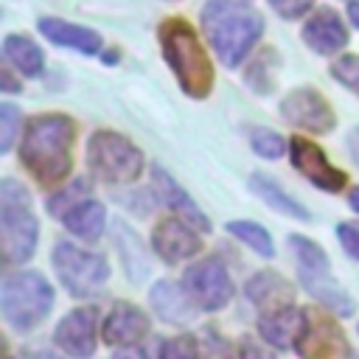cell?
<instances>
[{
    "mask_svg": "<svg viewBox=\"0 0 359 359\" xmlns=\"http://www.w3.org/2000/svg\"><path fill=\"white\" fill-rule=\"evenodd\" d=\"M76 123L67 115L48 112L25 123L20 160L39 185H59L73 168Z\"/></svg>",
    "mask_w": 359,
    "mask_h": 359,
    "instance_id": "1",
    "label": "cell"
},
{
    "mask_svg": "<svg viewBox=\"0 0 359 359\" xmlns=\"http://www.w3.org/2000/svg\"><path fill=\"white\" fill-rule=\"evenodd\" d=\"M20 129V109L14 104H0V151H11Z\"/></svg>",
    "mask_w": 359,
    "mask_h": 359,
    "instance_id": "29",
    "label": "cell"
},
{
    "mask_svg": "<svg viewBox=\"0 0 359 359\" xmlns=\"http://www.w3.org/2000/svg\"><path fill=\"white\" fill-rule=\"evenodd\" d=\"M238 351H241V353H238L241 359H272V356H269L261 345H255L250 337H244V339H241V348H238Z\"/></svg>",
    "mask_w": 359,
    "mask_h": 359,
    "instance_id": "34",
    "label": "cell"
},
{
    "mask_svg": "<svg viewBox=\"0 0 359 359\" xmlns=\"http://www.w3.org/2000/svg\"><path fill=\"white\" fill-rule=\"evenodd\" d=\"M227 233L236 236L238 241H244L247 247H252L258 255L264 258H272L275 255V247H272V236L266 233V227H261L258 222H227Z\"/></svg>",
    "mask_w": 359,
    "mask_h": 359,
    "instance_id": "25",
    "label": "cell"
},
{
    "mask_svg": "<svg viewBox=\"0 0 359 359\" xmlns=\"http://www.w3.org/2000/svg\"><path fill=\"white\" fill-rule=\"evenodd\" d=\"M348 205H351V208L359 213V188H353V191L348 194Z\"/></svg>",
    "mask_w": 359,
    "mask_h": 359,
    "instance_id": "38",
    "label": "cell"
},
{
    "mask_svg": "<svg viewBox=\"0 0 359 359\" xmlns=\"http://www.w3.org/2000/svg\"><path fill=\"white\" fill-rule=\"evenodd\" d=\"M149 334V317L132 303H115L104 317L101 337L112 348H132Z\"/></svg>",
    "mask_w": 359,
    "mask_h": 359,
    "instance_id": "15",
    "label": "cell"
},
{
    "mask_svg": "<svg viewBox=\"0 0 359 359\" xmlns=\"http://www.w3.org/2000/svg\"><path fill=\"white\" fill-rule=\"evenodd\" d=\"M303 39L317 53H337L348 45V28L334 8H317L303 25Z\"/></svg>",
    "mask_w": 359,
    "mask_h": 359,
    "instance_id": "16",
    "label": "cell"
},
{
    "mask_svg": "<svg viewBox=\"0 0 359 359\" xmlns=\"http://www.w3.org/2000/svg\"><path fill=\"white\" fill-rule=\"evenodd\" d=\"M348 149H351V154H353V160L359 163V126L348 135Z\"/></svg>",
    "mask_w": 359,
    "mask_h": 359,
    "instance_id": "36",
    "label": "cell"
},
{
    "mask_svg": "<svg viewBox=\"0 0 359 359\" xmlns=\"http://www.w3.org/2000/svg\"><path fill=\"white\" fill-rule=\"evenodd\" d=\"M39 31L53 45L73 48L79 53H98V48H101V36L95 31H90L84 25H76V22L56 20V17H42L39 20Z\"/></svg>",
    "mask_w": 359,
    "mask_h": 359,
    "instance_id": "21",
    "label": "cell"
},
{
    "mask_svg": "<svg viewBox=\"0 0 359 359\" xmlns=\"http://www.w3.org/2000/svg\"><path fill=\"white\" fill-rule=\"evenodd\" d=\"M50 306H53V289L45 280V275L34 269H22L3 278L0 309H3V320L14 331H31L34 325H39L48 317Z\"/></svg>",
    "mask_w": 359,
    "mask_h": 359,
    "instance_id": "5",
    "label": "cell"
},
{
    "mask_svg": "<svg viewBox=\"0 0 359 359\" xmlns=\"http://www.w3.org/2000/svg\"><path fill=\"white\" fill-rule=\"evenodd\" d=\"M87 165L104 182H132L143 171V154L129 137L101 129L87 140Z\"/></svg>",
    "mask_w": 359,
    "mask_h": 359,
    "instance_id": "7",
    "label": "cell"
},
{
    "mask_svg": "<svg viewBox=\"0 0 359 359\" xmlns=\"http://www.w3.org/2000/svg\"><path fill=\"white\" fill-rule=\"evenodd\" d=\"M306 328V309H297L294 303L286 306V309H278V311H269L258 320V331L264 337V342L286 351V348H294L300 334Z\"/></svg>",
    "mask_w": 359,
    "mask_h": 359,
    "instance_id": "17",
    "label": "cell"
},
{
    "mask_svg": "<svg viewBox=\"0 0 359 359\" xmlns=\"http://www.w3.org/2000/svg\"><path fill=\"white\" fill-rule=\"evenodd\" d=\"M331 76L342 87H348V90H353L359 95V56H339L331 65Z\"/></svg>",
    "mask_w": 359,
    "mask_h": 359,
    "instance_id": "30",
    "label": "cell"
},
{
    "mask_svg": "<svg viewBox=\"0 0 359 359\" xmlns=\"http://www.w3.org/2000/svg\"><path fill=\"white\" fill-rule=\"evenodd\" d=\"M300 359H351V345L334 317L306 309V328L294 345Z\"/></svg>",
    "mask_w": 359,
    "mask_h": 359,
    "instance_id": "10",
    "label": "cell"
},
{
    "mask_svg": "<svg viewBox=\"0 0 359 359\" xmlns=\"http://www.w3.org/2000/svg\"><path fill=\"white\" fill-rule=\"evenodd\" d=\"M334 233H337V238H339L342 250H345L351 258H356V261H359V227H356V224H351V222H339Z\"/></svg>",
    "mask_w": 359,
    "mask_h": 359,
    "instance_id": "32",
    "label": "cell"
},
{
    "mask_svg": "<svg viewBox=\"0 0 359 359\" xmlns=\"http://www.w3.org/2000/svg\"><path fill=\"white\" fill-rule=\"evenodd\" d=\"M250 188H252V194H258L269 208H275L278 213H283V216H292V219H309V210L300 205V202H294V196H289L275 180H269V177H264V174H252L250 177Z\"/></svg>",
    "mask_w": 359,
    "mask_h": 359,
    "instance_id": "24",
    "label": "cell"
},
{
    "mask_svg": "<svg viewBox=\"0 0 359 359\" xmlns=\"http://www.w3.org/2000/svg\"><path fill=\"white\" fill-rule=\"evenodd\" d=\"M160 45L168 67L174 70L180 87L191 98H208L213 87V67L210 59L196 36V31L185 20H165L160 25Z\"/></svg>",
    "mask_w": 359,
    "mask_h": 359,
    "instance_id": "3",
    "label": "cell"
},
{
    "mask_svg": "<svg viewBox=\"0 0 359 359\" xmlns=\"http://www.w3.org/2000/svg\"><path fill=\"white\" fill-rule=\"evenodd\" d=\"M53 269L62 280V286L73 297H90L98 294L101 286L109 278V264L101 252L79 250L70 241H59L53 247Z\"/></svg>",
    "mask_w": 359,
    "mask_h": 359,
    "instance_id": "8",
    "label": "cell"
},
{
    "mask_svg": "<svg viewBox=\"0 0 359 359\" xmlns=\"http://www.w3.org/2000/svg\"><path fill=\"white\" fill-rule=\"evenodd\" d=\"M95 328H98V311L93 306H79L59 320L53 331V342L73 359H90L98 345Z\"/></svg>",
    "mask_w": 359,
    "mask_h": 359,
    "instance_id": "13",
    "label": "cell"
},
{
    "mask_svg": "<svg viewBox=\"0 0 359 359\" xmlns=\"http://www.w3.org/2000/svg\"><path fill=\"white\" fill-rule=\"evenodd\" d=\"M36 359H62V356H56V353H39Z\"/></svg>",
    "mask_w": 359,
    "mask_h": 359,
    "instance_id": "40",
    "label": "cell"
},
{
    "mask_svg": "<svg viewBox=\"0 0 359 359\" xmlns=\"http://www.w3.org/2000/svg\"><path fill=\"white\" fill-rule=\"evenodd\" d=\"M289 244L294 250V261H297V278L303 283V289L320 303L325 306L331 314L339 317H351L353 314V300L345 294V289L339 283L331 280V269H328V255L323 252V247L306 236H289Z\"/></svg>",
    "mask_w": 359,
    "mask_h": 359,
    "instance_id": "6",
    "label": "cell"
},
{
    "mask_svg": "<svg viewBox=\"0 0 359 359\" xmlns=\"http://www.w3.org/2000/svg\"><path fill=\"white\" fill-rule=\"evenodd\" d=\"M244 292H247L250 303L258 306L264 314L278 311V309H286V306L294 303V289H292V283H289L283 275L269 272V269L252 275V278L247 280Z\"/></svg>",
    "mask_w": 359,
    "mask_h": 359,
    "instance_id": "18",
    "label": "cell"
},
{
    "mask_svg": "<svg viewBox=\"0 0 359 359\" xmlns=\"http://www.w3.org/2000/svg\"><path fill=\"white\" fill-rule=\"evenodd\" d=\"M154 174V191H157V199L160 202H165L174 213H180V219H185V222H191L194 227H199V230H210V222H208V216L196 208V202L174 182V177L171 174H165L163 168H154L151 171Z\"/></svg>",
    "mask_w": 359,
    "mask_h": 359,
    "instance_id": "20",
    "label": "cell"
},
{
    "mask_svg": "<svg viewBox=\"0 0 359 359\" xmlns=\"http://www.w3.org/2000/svg\"><path fill=\"white\" fill-rule=\"evenodd\" d=\"M199 351H202V359H233L230 345L224 342V337H219L216 328H205V337L199 342Z\"/></svg>",
    "mask_w": 359,
    "mask_h": 359,
    "instance_id": "31",
    "label": "cell"
},
{
    "mask_svg": "<svg viewBox=\"0 0 359 359\" xmlns=\"http://www.w3.org/2000/svg\"><path fill=\"white\" fill-rule=\"evenodd\" d=\"M280 115L283 121H289L297 129L314 132V135H325L337 126L334 109L331 104L311 87H297L292 90L283 101H280Z\"/></svg>",
    "mask_w": 359,
    "mask_h": 359,
    "instance_id": "11",
    "label": "cell"
},
{
    "mask_svg": "<svg viewBox=\"0 0 359 359\" xmlns=\"http://www.w3.org/2000/svg\"><path fill=\"white\" fill-rule=\"evenodd\" d=\"M202 31L227 67H238L264 34V17L238 0H210L202 8Z\"/></svg>",
    "mask_w": 359,
    "mask_h": 359,
    "instance_id": "2",
    "label": "cell"
},
{
    "mask_svg": "<svg viewBox=\"0 0 359 359\" xmlns=\"http://www.w3.org/2000/svg\"><path fill=\"white\" fill-rule=\"evenodd\" d=\"M160 359H202V351L191 334H180L160 345Z\"/></svg>",
    "mask_w": 359,
    "mask_h": 359,
    "instance_id": "28",
    "label": "cell"
},
{
    "mask_svg": "<svg viewBox=\"0 0 359 359\" xmlns=\"http://www.w3.org/2000/svg\"><path fill=\"white\" fill-rule=\"evenodd\" d=\"M39 238V224L31 210V194L11 177L0 182V247L6 266L25 264Z\"/></svg>",
    "mask_w": 359,
    "mask_h": 359,
    "instance_id": "4",
    "label": "cell"
},
{
    "mask_svg": "<svg viewBox=\"0 0 359 359\" xmlns=\"http://www.w3.org/2000/svg\"><path fill=\"white\" fill-rule=\"evenodd\" d=\"M289 160L311 185H317V188H323L328 194H337V191L345 188V180H348L345 171L331 165L325 151L320 146H314L311 140L300 137V135H294L289 140Z\"/></svg>",
    "mask_w": 359,
    "mask_h": 359,
    "instance_id": "12",
    "label": "cell"
},
{
    "mask_svg": "<svg viewBox=\"0 0 359 359\" xmlns=\"http://www.w3.org/2000/svg\"><path fill=\"white\" fill-rule=\"evenodd\" d=\"M65 227L73 236H79L81 241H98L104 227H107V208L95 199H84L73 210H67Z\"/></svg>",
    "mask_w": 359,
    "mask_h": 359,
    "instance_id": "22",
    "label": "cell"
},
{
    "mask_svg": "<svg viewBox=\"0 0 359 359\" xmlns=\"http://www.w3.org/2000/svg\"><path fill=\"white\" fill-rule=\"evenodd\" d=\"M112 359H146V353H143V351H137V348L132 345V348H123V351H118Z\"/></svg>",
    "mask_w": 359,
    "mask_h": 359,
    "instance_id": "35",
    "label": "cell"
},
{
    "mask_svg": "<svg viewBox=\"0 0 359 359\" xmlns=\"http://www.w3.org/2000/svg\"><path fill=\"white\" fill-rule=\"evenodd\" d=\"M250 146H252V151H255L258 157H266V160H278V157H283V151H286V140H283L278 132L266 129V126H252V132H250Z\"/></svg>",
    "mask_w": 359,
    "mask_h": 359,
    "instance_id": "27",
    "label": "cell"
},
{
    "mask_svg": "<svg viewBox=\"0 0 359 359\" xmlns=\"http://www.w3.org/2000/svg\"><path fill=\"white\" fill-rule=\"evenodd\" d=\"M6 359H11V356H6Z\"/></svg>",
    "mask_w": 359,
    "mask_h": 359,
    "instance_id": "42",
    "label": "cell"
},
{
    "mask_svg": "<svg viewBox=\"0 0 359 359\" xmlns=\"http://www.w3.org/2000/svg\"><path fill=\"white\" fill-rule=\"evenodd\" d=\"M182 286L191 294V300L205 311H219L233 297V280L219 258H202L191 264L182 275Z\"/></svg>",
    "mask_w": 359,
    "mask_h": 359,
    "instance_id": "9",
    "label": "cell"
},
{
    "mask_svg": "<svg viewBox=\"0 0 359 359\" xmlns=\"http://www.w3.org/2000/svg\"><path fill=\"white\" fill-rule=\"evenodd\" d=\"M3 53H6V59H8L22 76H28V79H36V76L42 73V67H45L42 50H39L28 36H20V34H8V36L3 39Z\"/></svg>",
    "mask_w": 359,
    "mask_h": 359,
    "instance_id": "23",
    "label": "cell"
},
{
    "mask_svg": "<svg viewBox=\"0 0 359 359\" xmlns=\"http://www.w3.org/2000/svg\"><path fill=\"white\" fill-rule=\"evenodd\" d=\"M154 311L165 320V323H174V325H185L196 317V303L191 300V294L185 292V286H177L174 280H160L154 283L151 294H149Z\"/></svg>",
    "mask_w": 359,
    "mask_h": 359,
    "instance_id": "19",
    "label": "cell"
},
{
    "mask_svg": "<svg viewBox=\"0 0 359 359\" xmlns=\"http://www.w3.org/2000/svg\"><path fill=\"white\" fill-rule=\"evenodd\" d=\"M311 3H314V0H269V6H272L280 17H286V20L303 17V14L311 8Z\"/></svg>",
    "mask_w": 359,
    "mask_h": 359,
    "instance_id": "33",
    "label": "cell"
},
{
    "mask_svg": "<svg viewBox=\"0 0 359 359\" xmlns=\"http://www.w3.org/2000/svg\"><path fill=\"white\" fill-rule=\"evenodd\" d=\"M87 194H90V182L84 177H76V180L67 182V188L56 191L48 199V213L50 216H67V210H73L79 202H84Z\"/></svg>",
    "mask_w": 359,
    "mask_h": 359,
    "instance_id": "26",
    "label": "cell"
},
{
    "mask_svg": "<svg viewBox=\"0 0 359 359\" xmlns=\"http://www.w3.org/2000/svg\"><path fill=\"white\" fill-rule=\"evenodd\" d=\"M151 247L165 264H180L202 250V238L185 219H163L151 233Z\"/></svg>",
    "mask_w": 359,
    "mask_h": 359,
    "instance_id": "14",
    "label": "cell"
},
{
    "mask_svg": "<svg viewBox=\"0 0 359 359\" xmlns=\"http://www.w3.org/2000/svg\"><path fill=\"white\" fill-rule=\"evenodd\" d=\"M348 17H351V22L359 28V3H356V0H351V6H348Z\"/></svg>",
    "mask_w": 359,
    "mask_h": 359,
    "instance_id": "37",
    "label": "cell"
},
{
    "mask_svg": "<svg viewBox=\"0 0 359 359\" xmlns=\"http://www.w3.org/2000/svg\"><path fill=\"white\" fill-rule=\"evenodd\" d=\"M3 87H6V93H17V84L11 81V76H8V73H3Z\"/></svg>",
    "mask_w": 359,
    "mask_h": 359,
    "instance_id": "39",
    "label": "cell"
},
{
    "mask_svg": "<svg viewBox=\"0 0 359 359\" xmlns=\"http://www.w3.org/2000/svg\"><path fill=\"white\" fill-rule=\"evenodd\" d=\"M351 359H359V356H351Z\"/></svg>",
    "mask_w": 359,
    "mask_h": 359,
    "instance_id": "41",
    "label": "cell"
}]
</instances>
